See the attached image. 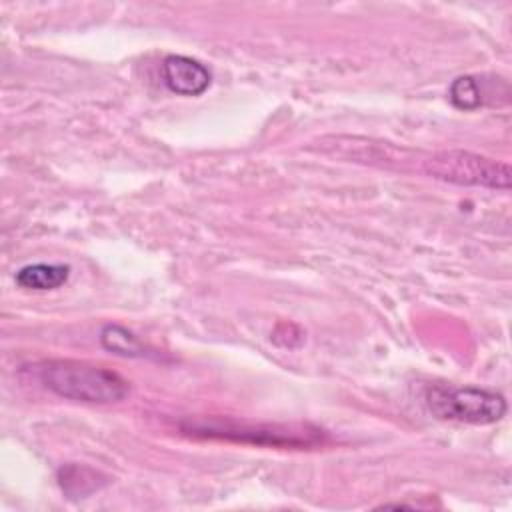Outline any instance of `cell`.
Instances as JSON below:
<instances>
[{
    "label": "cell",
    "mask_w": 512,
    "mask_h": 512,
    "mask_svg": "<svg viewBox=\"0 0 512 512\" xmlns=\"http://www.w3.org/2000/svg\"><path fill=\"white\" fill-rule=\"evenodd\" d=\"M182 434L204 440L252 444L266 448H314L324 444V430L312 424L250 422L230 416H186L178 422Z\"/></svg>",
    "instance_id": "cell-1"
},
{
    "label": "cell",
    "mask_w": 512,
    "mask_h": 512,
    "mask_svg": "<svg viewBox=\"0 0 512 512\" xmlns=\"http://www.w3.org/2000/svg\"><path fill=\"white\" fill-rule=\"evenodd\" d=\"M36 376L56 396L86 404H112L130 394V382L118 372L84 360H44L36 364Z\"/></svg>",
    "instance_id": "cell-2"
},
{
    "label": "cell",
    "mask_w": 512,
    "mask_h": 512,
    "mask_svg": "<svg viewBox=\"0 0 512 512\" xmlns=\"http://www.w3.org/2000/svg\"><path fill=\"white\" fill-rule=\"evenodd\" d=\"M418 170L434 180L456 186L508 190L512 184V170L506 162L468 150H440L424 154L418 160Z\"/></svg>",
    "instance_id": "cell-3"
},
{
    "label": "cell",
    "mask_w": 512,
    "mask_h": 512,
    "mask_svg": "<svg viewBox=\"0 0 512 512\" xmlns=\"http://www.w3.org/2000/svg\"><path fill=\"white\" fill-rule=\"evenodd\" d=\"M424 404L438 420L474 426L494 424L508 410L506 398L500 392L478 386L432 384L424 392Z\"/></svg>",
    "instance_id": "cell-4"
},
{
    "label": "cell",
    "mask_w": 512,
    "mask_h": 512,
    "mask_svg": "<svg viewBox=\"0 0 512 512\" xmlns=\"http://www.w3.org/2000/svg\"><path fill=\"white\" fill-rule=\"evenodd\" d=\"M162 80L174 94L200 96L208 90L212 74L202 62L190 56L170 54L162 60Z\"/></svg>",
    "instance_id": "cell-5"
},
{
    "label": "cell",
    "mask_w": 512,
    "mask_h": 512,
    "mask_svg": "<svg viewBox=\"0 0 512 512\" xmlns=\"http://www.w3.org/2000/svg\"><path fill=\"white\" fill-rule=\"evenodd\" d=\"M68 278H70L68 264H48V262L26 264L14 274V280L20 288L36 290V292L56 290L62 284H66Z\"/></svg>",
    "instance_id": "cell-6"
},
{
    "label": "cell",
    "mask_w": 512,
    "mask_h": 512,
    "mask_svg": "<svg viewBox=\"0 0 512 512\" xmlns=\"http://www.w3.org/2000/svg\"><path fill=\"white\" fill-rule=\"evenodd\" d=\"M100 344L106 350L124 358H144L150 354L144 342L134 332L118 324H106L100 330Z\"/></svg>",
    "instance_id": "cell-7"
},
{
    "label": "cell",
    "mask_w": 512,
    "mask_h": 512,
    "mask_svg": "<svg viewBox=\"0 0 512 512\" xmlns=\"http://www.w3.org/2000/svg\"><path fill=\"white\" fill-rule=\"evenodd\" d=\"M448 98L458 110H476L482 106V90L474 76H458L448 88Z\"/></svg>",
    "instance_id": "cell-8"
}]
</instances>
